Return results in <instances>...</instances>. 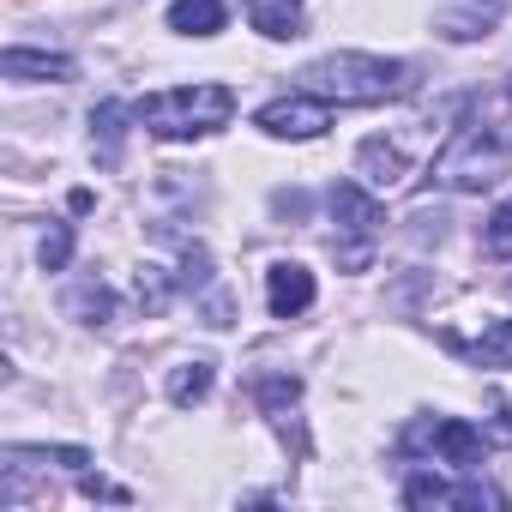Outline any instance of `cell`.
Segmentation results:
<instances>
[{
	"label": "cell",
	"mask_w": 512,
	"mask_h": 512,
	"mask_svg": "<svg viewBox=\"0 0 512 512\" xmlns=\"http://www.w3.org/2000/svg\"><path fill=\"white\" fill-rule=\"evenodd\" d=\"M506 7L512 0H446V7L434 13V31L446 43H476V37H488L506 19Z\"/></svg>",
	"instance_id": "obj_8"
},
{
	"label": "cell",
	"mask_w": 512,
	"mask_h": 512,
	"mask_svg": "<svg viewBox=\"0 0 512 512\" xmlns=\"http://www.w3.org/2000/svg\"><path fill=\"white\" fill-rule=\"evenodd\" d=\"M67 320H79V326H109V320H115V296H109V284H103L97 272L73 278V290H67Z\"/></svg>",
	"instance_id": "obj_14"
},
{
	"label": "cell",
	"mask_w": 512,
	"mask_h": 512,
	"mask_svg": "<svg viewBox=\"0 0 512 512\" xmlns=\"http://www.w3.org/2000/svg\"><path fill=\"white\" fill-rule=\"evenodd\" d=\"M506 163H512V133L494 121H464L446 139V151L434 157V181L452 193H482L506 175Z\"/></svg>",
	"instance_id": "obj_3"
},
{
	"label": "cell",
	"mask_w": 512,
	"mask_h": 512,
	"mask_svg": "<svg viewBox=\"0 0 512 512\" xmlns=\"http://www.w3.org/2000/svg\"><path fill=\"white\" fill-rule=\"evenodd\" d=\"M37 260H43V272H67V260H73V223H49Z\"/></svg>",
	"instance_id": "obj_21"
},
{
	"label": "cell",
	"mask_w": 512,
	"mask_h": 512,
	"mask_svg": "<svg viewBox=\"0 0 512 512\" xmlns=\"http://www.w3.org/2000/svg\"><path fill=\"white\" fill-rule=\"evenodd\" d=\"M139 109V127L157 139H205L235 115V91L229 85H175V91H151Z\"/></svg>",
	"instance_id": "obj_2"
},
{
	"label": "cell",
	"mask_w": 512,
	"mask_h": 512,
	"mask_svg": "<svg viewBox=\"0 0 512 512\" xmlns=\"http://www.w3.org/2000/svg\"><path fill=\"white\" fill-rule=\"evenodd\" d=\"M302 91H314L326 103H398L416 91V67L386 61V55H326V61L302 67Z\"/></svg>",
	"instance_id": "obj_1"
},
{
	"label": "cell",
	"mask_w": 512,
	"mask_h": 512,
	"mask_svg": "<svg viewBox=\"0 0 512 512\" xmlns=\"http://www.w3.org/2000/svg\"><path fill=\"white\" fill-rule=\"evenodd\" d=\"M452 350H464L476 368H512V320H494L476 344H458V338H446Z\"/></svg>",
	"instance_id": "obj_16"
},
{
	"label": "cell",
	"mask_w": 512,
	"mask_h": 512,
	"mask_svg": "<svg viewBox=\"0 0 512 512\" xmlns=\"http://www.w3.org/2000/svg\"><path fill=\"white\" fill-rule=\"evenodd\" d=\"M175 290H181V278H163V266H139V278H133V302H139L151 320L175 302Z\"/></svg>",
	"instance_id": "obj_18"
},
{
	"label": "cell",
	"mask_w": 512,
	"mask_h": 512,
	"mask_svg": "<svg viewBox=\"0 0 512 512\" xmlns=\"http://www.w3.org/2000/svg\"><path fill=\"white\" fill-rule=\"evenodd\" d=\"M356 169H362V181H368V187H404V175H410V157H404L392 139H362V151H356Z\"/></svg>",
	"instance_id": "obj_13"
},
{
	"label": "cell",
	"mask_w": 512,
	"mask_h": 512,
	"mask_svg": "<svg viewBox=\"0 0 512 512\" xmlns=\"http://www.w3.org/2000/svg\"><path fill=\"white\" fill-rule=\"evenodd\" d=\"M211 380H217V368H211V362H181V368L169 374V404H175V410L205 404V398H211Z\"/></svg>",
	"instance_id": "obj_17"
},
{
	"label": "cell",
	"mask_w": 512,
	"mask_h": 512,
	"mask_svg": "<svg viewBox=\"0 0 512 512\" xmlns=\"http://www.w3.org/2000/svg\"><path fill=\"white\" fill-rule=\"evenodd\" d=\"M0 67H7L13 85H61V79H73V61L49 55V49H7Z\"/></svg>",
	"instance_id": "obj_11"
},
{
	"label": "cell",
	"mask_w": 512,
	"mask_h": 512,
	"mask_svg": "<svg viewBox=\"0 0 512 512\" xmlns=\"http://www.w3.org/2000/svg\"><path fill=\"white\" fill-rule=\"evenodd\" d=\"M326 205H332V223H338V235H344V241H332L338 266H344V272H362V266L374 260V241H380V223H386L380 199L362 193L356 181H338V187L326 193Z\"/></svg>",
	"instance_id": "obj_5"
},
{
	"label": "cell",
	"mask_w": 512,
	"mask_h": 512,
	"mask_svg": "<svg viewBox=\"0 0 512 512\" xmlns=\"http://www.w3.org/2000/svg\"><path fill=\"white\" fill-rule=\"evenodd\" d=\"M79 488H85L91 500H127V488H115V482H97V476H85Z\"/></svg>",
	"instance_id": "obj_24"
},
{
	"label": "cell",
	"mask_w": 512,
	"mask_h": 512,
	"mask_svg": "<svg viewBox=\"0 0 512 512\" xmlns=\"http://www.w3.org/2000/svg\"><path fill=\"white\" fill-rule=\"evenodd\" d=\"M127 121H139V109H127V103H97V109H91V151H97L103 169H121Z\"/></svg>",
	"instance_id": "obj_10"
},
{
	"label": "cell",
	"mask_w": 512,
	"mask_h": 512,
	"mask_svg": "<svg viewBox=\"0 0 512 512\" xmlns=\"http://www.w3.org/2000/svg\"><path fill=\"white\" fill-rule=\"evenodd\" d=\"M247 25L272 43H290V37H302L308 13H302V0H247Z\"/></svg>",
	"instance_id": "obj_12"
},
{
	"label": "cell",
	"mask_w": 512,
	"mask_h": 512,
	"mask_svg": "<svg viewBox=\"0 0 512 512\" xmlns=\"http://www.w3.org/2000/svg\"><path fill=\"white\" fill-rule=\"evenodd\" d=\"M169 31H181V37H217L223 31V0H175V7H169Z\"/></svg>",
	"instance_id": "obj_15"
},
{
	"label": "cell",
	"mask_w": 512,
	"mask_h": 512,
	"mask_svg": "<svg viewBox=\"0 0 512 512\" xmlns=\"http://www.w3.org/2000/svg\"><path fill=\"white\" fill-rule=\"evenodd\" d=\"M404 506H506V494L500 488H488V482H446V476H428V470H416L410 482H404Z\"/></svg>",
	"instance_id": "obj_7"
},
{
	"label": "cell",
	"mask_w": 512,
	"mask_h": 512,
	"mask_svg": "<svg viewBox=\"0 0 512 512\" xmlns=\"http://www.w3.org/2000/svg\"><path fill=\"white\" fill-rule=\"evenodd\" d=\"M175 278H181L187 296H205V290L217 284V278H211V253H205V241H181V272H175Z\"/></svg>",
	"instance_id": "obj_19"
},
{
	"label": "cell",
	"mask_w": 512,
	"mask_h": 512,
	"mask_svg": "<svg viewBox=\"0 0 512 512\" xmlns=\"http://www.w3.org/2000/svg\"><path fill=\"white\" fill-rule=\"evenodd\" d=\"M266 308H272V320L308 314V308H314V272H308L302 260H278V266L266 272Z\"/></svg>",
	"instance_id": "obj_9"
},
{
	"label": "cell",
	"mask_w": 512,
	"mask_h": 512,
	"mask_svg": "<svg viewBox=\"0 0 512 512\" xmlns=\"http://www.w3.org/2000/svg\"><path fill=\"white\" fill-rule=\"evenodd\" d=\"M482 247L494 253V260H512V199L494 205V217L482 223Z\"/></svg>",
	"instance_id": "obj_22"
},
{
	"label": "cell",
	"mask_w": 512,
	"mask_h": 512,
	"mask_svg": "<svg viewBox=\"0 0 512 512\" xmlns=\"http://www.w3.org/2000/svg\"><path fill=\"white\" fill-rule=\"evenodd\" d=\"M296 398H302V380H296V374H266V380H260V404L278 416V428H284V416H290Z\"/></svg>",
	"instance_id": "obj_20"
},
{
	"label": "cell",
	"mask_w": 512,
	"mask_h": 512,
	"mask_svg": "<svg viewBox=\"0 0 512 512\" xmlns=\"http://www.w3.org/2000/svg\"><path fill=\"white\" fill-rule=\"evenodd\" d=\"M488 440H494V446H512V404H494V416H488Z\"/></svg>",
	"instance_id": "obj_23"
},
{
	"label": "cell",
	"mask_w": 512,
	"mask_h": 512,
	"mask_svg": "<svg viewBox=\"0 0 512 512\" xmlns=\"http://www.w3.org/2000/svg\"><path fill=\"white\" fill-rule=\"evenodd\" d=\"M253 127L272 133V139H320L332 127V103L314 97V91H290V97H272L260 115H253Z\"/></svg>",
	"instance_id": "obj_6"
},
{
	"label": "cell",
	"mask_w": 512,
	"mask_h": 512,
	"mask_svg": "<svg viewBox=\"0 0 512 512\" xmlns=\"http://www.w3.org/2000/svg\"><path fill=\"white\" fill-rule=\"evenodd\" d=\"M488 428H476V422H464V416H416L410 428H404V440H398V452L404 458H434V464H446V470H482V458H488Z\"/></svg>",
	"instance_id": "obj_4"
}]
</instances>
